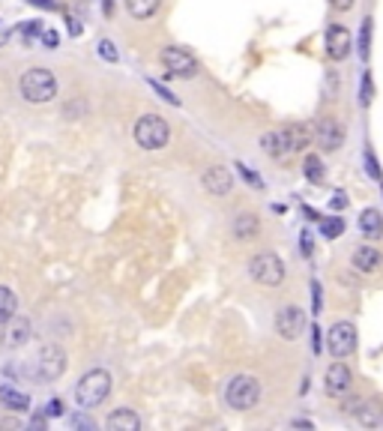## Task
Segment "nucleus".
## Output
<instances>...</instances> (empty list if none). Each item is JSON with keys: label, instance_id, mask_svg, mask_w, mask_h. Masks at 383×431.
I'll list each match as a JSON object with an SVG mask.
<instances>
[{"label": "nucleus", "instance_id": "obj_38", "mask_svg": "<svg viewBox=\"0 0 383 431\" xmlns=\"http://www.w3.org/2000/svg\"><path fill=\"white\" fill-rule=\"evenodd\" d=\"M329 4H333V9H338V12H348V9H353L356 0H329Z\"/></svg>", "mask_w": 383, "mask_h": 431}, {"label": "nucleus", "instance_id": "obj_3", "mask_svg": "<svg viewBox=\"0 0 383 431\" xmlns=\"http://www.w3.org/2000/svg\"><path fill=\"white\" fill-rule=\"evenodd\" d=\"M21 96L28 102H51L57 96V78L42 66L28 69L21 75Z\"/></svg>", "mask_w": 383, "mask_h": 431}, {"label": "nucleus", "instance_id": "obj_12", "mask_svg": "<svg viewBox=\"0 0 383 431\" xmlns=\"http://www.w3.org/2000/svg\"><path fill=\"white\" fill-rule=\"evenodd\" d=\"M326 54L333 60H344L350 54V33L344 24H329L326 28Z\"/></svg>", "mask_w": 383, "mask_h": 431}, {"label": "nucleus", "instance_id": "obj_37", "mask_svg": "<svg viewBox=\"0 0 383 431\" xmlns=\"http://www.w3.org/2000/svg\"><path fill=\"white\" fill-rule=\"evenodd\" d=\"M312 297H314V314H321V285H317V282H312Z\"/></svg>", "mask_w": 383, "mask_h": 431}, {"label": "nucleus", "instance_id": "obj_13", "mask_svg": "<svg viewBox=\"0 0 383 431\" xmlns=\"http://www.w3.org/2000/svg\"><path fill=\"white\" fill-rule=\"evenodd\" d=\"M324 384H326V392H329V396H344V392L350 389V384H353V374H350V369H348L344 362H333V365L326 369Z\"/></svg>", "mask_w": 383, "mask_h": 431}, {"label": "nucleus", "instance_id": "obj_31", "mask_svg": "<svg viewBox=\"0 0 383 431\" xmlns=\"http://www.w3.org/2000/svg\"><path fill=\"white\" fill-rule=\"evenodd\" d=\"M150 87H153V90H156V93H159L162 99H165V102H171V105H180V99H177V96H174L171 90H165V87H162L159 81H150Z\"/></svg>", "mask_w": 383, "mask_h": 431}, {"label": "nucleus", "instance_id": "obj_2", "mask_svg": "<svg viewBox=\"0 0 383 431\" xmlns=\"http://www.w3.org/2000/svg\"><path fill=\"white\" fill-rule=\"evenodd\" d=\"M261 398V384L252 374H234L225 386V401L234 411H252Z\"/></svg>", "mask_w": 383, "mask_h": 431}, {"label": "nucleus", "instance_id": "obj_7", "mask_svg": "<svg viewBox=\"0 0 383 431\" xmlns=\"http://www.w3.org/2000/svg\"><path fill=\"white\" fill-rule=\"evenodd\" d=\"M162 66L168 69V75H177V78H192V75L198 72V60L192 57L186 48H177V45H168V48H162Z\"/></svg>", "mask_w": 383, "mask_h": 431}, {"label": "nucleus", "instance_id": "obj_27", "mask_svg": "<svg viewBox=\"0 0 383 431\" xmlns=\"http://www.w3.org/2000/svg\"><path fill=\"white\" fill-rule=\"evenodd\" d=\"M40 36H42V24L40 21H24L21 24V40L28 42V45H33Z\"/></svg>", "mask_w": 383, "mask_h": 431}, {"label": "nucleus", "instance_id": "obj_28", "mask_svg": "<svg viewBox=\"0 0 383 431\" xmlns=\"http://www.w3.org/2000/svg\"><path fill=\"white\" fill-rule=\"evenodd\" d=\"M368 52H372V18L363 21V33H360V57L368 60Z\"/></svg>", "mask_w": 383, "mask_h": 431}, {"label": "nucleus", "instance_id": "obj_26", "mask_svg": "<svg viewBox=\"0 0 383 431\" xmlns=\"http://www.w3.org/2000/svg\"><path fill=\"white\" fill-rule=\"evenodd\" d=\"M341 231H344V219H341V216H329V219L321 222V234H324L326 240L341 237Z\"/></svg>", "mask_w": 383, "mask_h": 431}, {"label": "nucleus", "instance_id": "obj_44", "mask_svg": "<svg viewBox=\"0 0 383 431\" xmlns=\"http://www.w3.org/2000/svg\"><path fill=\"white\" fill-rule=\"evenodd\" d=\"M293 425L297 428H312V423H305V420H293Z\"/></svg>", "mask_w": 383, "mask_h": 431}, {"label": "nucleus", "instance_id": "obj_32", "mask_svg": "<svg viewBox=\"0 0 383 431\" xmlns=\"http://www.w3.org/2000/svg\"><path fill=\"white\" fill-rule=\"evenodd\" d=\"M99 54L105 57V60H111V63H114V60H117V48H114V42L102 40V42H99Z\"/></svg>", "mask_w": 383, "mask_h": 431}, {"label": "nucleus", "instance_id": "obj_15", "mask_svg": "<svg viewBox=\"0 0 383 431\" xmlns=\"http://www.w3.org/2000/svg\"><path fill=\"white\" fill-rule=\"evenodd\" d=\"M258 231H261V222H258L254 213H237L231 219V234L237 240H242V243H246V240H254Z\"/></svg>", "mask_w": 383, "mask_h": 431}, {"label": "nucleus", "instance_id": "obj_8", "mask_svg": "<svg viewBox=\"0 0 383 431\" xmlns=\"http://www.w3.org/2000/svg\"><path fill=\"white\" fill-rule=\"evenodd\" d=\"M63 372H66V353H63L57 345H45L40 350V360H36L33 374L40 380H57Z\"/></svg>", "mask_w": 383, "mask_h": 431}, {"label": "nucleus", "instance_id": "obj_6", "mask_svg": "<svg viewBox=\"0 0 383 431\" xmlns=\"http://www.w3.org/2000/svg\"><path fill=\"white\" fill-rule=\"evenodd\" d=\"M326 348H329V353H333L336 360L350 357V353L356 350V326L350 321L333 324L329 326V333H326Z\"/></svg>", "mask_w": 383, "mask_h": 431}, {"label": "nucleus", "instance_id": "obj_41", "mask_svg": "<svg viewBox=\"0 0 383 431\" xmlns=\"http://www.w3.org/2000/svg\"><path fill=\"white\" fill-rule=\"evenodd\" d=\"M360 404H363L360 398H348V401H344V408H341V411H344V413H356V411H360Z\"/></svg>", "mask_w": 383, "mask_h": 431}, {"label": "nucleus", "instance_id": "obj_42", "mask_svg": "<svg viewBox=\"0 0 383 431\" xmlns=\"http://www.w3.org/2000/svg\"><path fill=\"white\" fill-rule=\"evenodd\" d=\"M28 4H33V6H42V9H57L54 0H28Z\"/></svg>", "mask_w": 383, "mask_h": 431}, {"label": "nucleus", "instance_id": "obj_10", "mask_svg": "<svg viewBox=\"0 0 383 431\" xmlns=\"http://www.w3.org/2000/svg\"><path fill=\"white\" fill-rule=\"evenodd\" d=\"M314 141L324 150H338L344 144V126L336 117H321L314 126Z\"/></svg>", "mask_w": 383, "mask_h": 431}, {"label": "nucleus", "instance_id": "obj_9", "mask_svg": "<svg viewBox=\"0 0 383 431\" xmlns=\"http://www.w3.org/2000/svg\"><path fill=\"white\" fill-rule=\"evenodd\" d=\"M302 329H305V314H302L300 306H282V309H278V314H276V333L282 336L285 341L300 338Z\"/></svg>", "mask_w": 383, "mask_h": 431}, {"label": "nucleus", "instance_id": "obj_43", "mask_svg": "<svg viewBox=\"0 0 383 431\" xmlns=\"http://www.w3.org/2000/svg\"><path fill=\"white\" fill-rule=\"evenodd\" d=\"M312 348L321 350V329H317V326H312Z\"/></svg>", "mask_w": 383, "mask_h": 431}, {"label": "nucleus", "instance_id": "obj_36", "mask_svg": "<svg viewBox=\"0 0 383 431\" xmlns=\"http://www.w3.org/2000/svg\"><path fill=\"white\" fill-rule=\"evenodd\" d=\"M72 428H96V423L87 416H72Z\"/></svg>", "mask_w": 383, "mask_h": 431}, {"label": "nucleus", "instance_id": "obj_22", "mask_svg": "<svg viewBox=\"0 0 383 431\" xmlns=\"http://www.w3.org/2000/svg\"><path fill=\"white\" fill-rule=\"evenodd\" d=\"M0 401H4V408H9V411H28L30 408V398L12 386H0Z\"/></svg>", "mask_w": 383, "mask_h": 431}, {"label": "nucleus", "instance_id": "obj_29", "mask_svg": "<svg viewBox=\"0 0 383 431\" xmlns=\"http://www.w3.org/2000/svg\"><path fill=\"white\" fill-rule=\"evenodd\" d=\"M375 99V87H372V72H363V93H360V105L368 108Z\"/></svg>", "mask_w": 383, "mask_h": 431}, {"label": "nucleus", "instance_id": "obj_33", "mask_svg": "<svg viewBox=\"0 0 383 431\" xmlns=\"http://www.w3.org/2000/svg\"><path fill=\"white\" fill-rule=\"evenodd\" d=\"M237 168H240V174H242V177H246V180H249L252 186H264V180H261V177H258V174H254L252 168H246V165H237Z\"/></svg>", "mask_w": 383, "mask_h": 431}, {"label": "nucleus", "instance_id": "obj_24", "mask_svg": "<svg viewBox=\"0 0 383 431\" xmlns=\"http://www.w3.org/2000/svg\"><path fill=\"white\" fill-rule=\"evenodd\" d=\"M126 9L135 18H150L153 12L159 9V0H126Z\"/></svg>", "mask_w": 383, "mask_h": 431}, {"label": "nucleus", "instance_id": "obj_17", "mask_svg": "<svg viewBox=\"0 0 383 431\" xmlns=\"http://www.w3.org/2000/svg\"><path fill=\"white\" fill-rule=\"evenodd\" d=\"M350 264H353V267L360 270V273H375L380 264H383V258H380V252H377L375 246H360V249H356L353 255H350Z\"/></svg>", "mask_w": 383, "mask_h": 431}, {"label": "nucleus", "instance_id": "obj_20", "mask_svg": "<svg viewBox=\"0 0 383 431\" xmlns=\"http://www.w3.org/2000/svg\"><path fill=\"white\" fill-rule=\"evenodd\" d=\"M108 428L111 431H138L141 428V416H138L135 411H129V408H120V411H114L108 416Z\"/></svg>", "mask_w": 383, "mask_h": 431}, {"label": "nucleus", "instance_id": "obj_18", "mask_svg": "<svg viewBox=\"0 0 383 431\" xmlns=\"http://www.w3.org/2000/svg\"><path fill=\"white\" fill-rule=\"evenodd\" d=\"M356 420H360L363 428H377V425H383V401L380 398L363 401L360 411H356Z\"/></svg>", "mask_w": 383, "mask_h": 431}, {"label": "nucleus", "instance_id": "obj_16", "mask_svg": "<svg viewBox=\"0 0 383 431\" xmlns=\"http://www.w3.org/2000/svg\"><path fill=\"white\" fill-rule=\"evenodd\" d=\"M6 338H4V345L6 348H21V345H28V338H30V324L18 318V314H12V318L6 321Z\"/></svg>", "mask_w": 383, "mask_h": 431}, {"label": "nucleus", "instance_id": "obj_25", "mask_svg": "<svg viewBox=\"0 0 383 431\" xmlns=\"http://www.w3.org/2000/svg\"><path fill=\"white\" fill-rule=\"evenodd\" d=\"M302 174H305V180H312V183H321L324 180V162H321V156H305V165H302Z\"/></svg>", "mask_w": 383, "mask_h": 431}, {"label": "nucleus", "instance_id": "obj_4", "mask_svg": "<svg viewBox=\"0 0 383 431\" xmlns=\"http://www.w3.org/2000/svg\"><path fill=\"white\" fill-rule=\"evenodd\" d=\"M249 276L264 288H278L285 282V264L276 252H258L249 261Z\"/></svg>", "mask_w": 383, "mask_h": 431}, {"label": "nucleus", "instance_id": "obj_45", "mask_svg": "<svg viewBox=\"0 0 383 431\" xmlns=\"http://www.w3.org/2000/svg\"><path fill=\"white\" fill-rule=\"evenodd\" d=\"M6 36H9V33H6L4 28H0V42H4V40H6Z\"/></svg>", "mask_w": 383, "mask_h": 431}, {"label": "nucleus", "instance_id": "obj_40", "mask_svg": "<svg viewBox=\"0 0 383 431\" xmlns=\"http://www.w3.org/2000/svg\"><path fill=\"white\" fill-rule=\"evenodd\" d=\"M300 240H302V255L309 258V255H312V234H309V231H302V237H300Z\"/></svg>", "mask_w": 383, "mask_h": 431}, {"label": "nucleus", "instance_id": "obj_39", "mask_svg": "<svg viewBox=\"0 0 383 431\" xmlns=\"http://www.w3.org/2000/svg\"><path fill=\"white\" fill-rule=\"evenodd\" d=\"M57 40H60V36H57L54 30H42V42H45L48 48H54V45H57Z\"/></svg>", "mask_w": 383, "mask_h": 431}, {"label": "nucleus", "instance_id": "obj_14", "mask_svg": "<svg viewBox=\"0 0 383 431\" xmlns=\"http://www.w3.org/2000/svg\"><path fill=\"white\" fill-rule=\"evenodd\" d=\"M282 135H285L288 153H300V150H305V147L312 144L314 129H312V126H305V123H290L288 129H282Z\"/></svg>", "mask_w": 383, "mask_h": 431}, {"label": "nucleus", "instance_id": "obj_30", "mask_svg": "<svg viewBox=\"0 0 383 431\" xmlns=\"http://www.w3.org/2000/svg\"><path fill=\"white\" fill-rule=\"evenodd\" d=\"M365 171H368V177H375V180H383V174L377 168V159H375L372 150H365Z\"/></svg>", "mask_w": 383, "mask_h": 431}, {"label": "nucleus", "instance_id": "obj_1", "mask_svg": "<svg viewBox=\"0 0 383 431\" xmlns=\"http://www.w3.org/2000/svg\"><path fill=\"white\" fill-rule=\"evenodd\" d=\"M108 392H111V374L105 369H93L78 380L75 401H78V408H99L108 398Z\"/></svg>", "mask_w": 383, "mask_h": 431}, {"label": "nucleus", "instance_id": "obj_19", "mask_svg": "<svg viewBox=\"0 0 383 431\" xmlns=\"http://www.w3.org/2000/svg\"><path fill=\"white\" fill-rule=\"evenodd\" d=\"M360 234L365 240H380L383 237V216L375 207H368V210L360 213Z\"/></svg>", "mask_w": 383, "mask_h": 431}, {"label": "nucleus", "instance_id": "obj_34", "mask_svg": "<svg viewBox=\"0 0 383 431\" xmlns=\"http://www.w3.org/2000/svg\"><path fill=\"white\" fill-rule=\"evenodd\" d=\"M348 207V198H344L341 192H336L333 198H329V210H344Z\"/></svg>", "mask_w": 383, "mask_h": 431}, {"label": "nucleus", "instance_id": "obj_21", "mask_svg": "<svg viewBox=\"0 0 383 431\" xmlns=\"http://www.w3.org/2000/svg\"><path fill=\"white\" fill-rule=\"evenodd\" d=\"M261 150H264L266 156H273V159H285V156H290V153H288V144H285L282 129L261 135Z\"/></svg>", "mask_w": 383, "mask_h": 431}, {"label": "nucleus", "instance_id": "obj_35", "mask_svg": "<svg viewBox=\"0 0 383 431\" xmlns=\"http://www.w3.org/2000/svg\"><path fill=\"white\" fill-rule=\"evenodd\" d=\"M45 413H48V416H60V413H63V401H60V398H51L48 408H45Z\"/></svg>", "mask_w": 383, "mask_h": 431}, {"label": "nucleus", "instance_id": "obj_46", "mask_svg": "<svg viewBox=\"0 0 383 431\" xmlns=\"http://www.w3.org/2000/svg\"><path fill=\"white\" fill-rule=\"evenodd\" d=\"M380 195H383V180H380Z\"/></svg>", "mask_w": 383, "mask_h": 431}, {"label": "nucleus", "instance_id": "obj_5", "mask_svg": "<svg viewBox=\"0 0 383 431\" xmlns=\"http://www.w3.org/2000/svg\"><path fill=\"white\" fill-rule=\"evenodd\" d=\"M171 138V129L168 123H165L159 114H144V117H138L135 123V141L141 150H162L168 144Z\"/></svg>", "mask_w": 383, "mask_h": 431}, {"label": "nucleus", "instance_id": "obj_23", "mask_svg": "<svg viewBox=\"0 0 383 431\" xmlns=\"http://www.w3.org/2000/svg\"><path fill=\"white\" fill-rule=\"evenodd\" d=\"M18 312V297L6 285H0V324H6Z\"/></svg>", "mask_w": 383, "mask_h": 431}, {"label": "nucleus", "instance_id": "obj_11", "mask_svg": "<svg viewBox=\"0 0 383 431\" xmlns=\"http://www.w3.org/2000/svg\"><path fill=\"white\" fill-rule=\"evenodd\" d=\"M201 183H204V189H207L210 195H219V198H225V195L234 189V177L228 174V168H222V165H213V168L204 171Z\"/></svg>", "mask_w": 383, "mask_h": 431}]
</instances>
